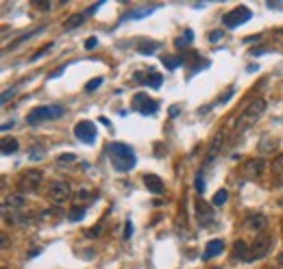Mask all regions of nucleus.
I'll use <instances>...</instances> for the list:
<instances>
[{"label":"nucleus","mask_w":283,"mask_h":269,"mask_svg":"<svg viewBox=\"0 0 283 269\" xmlns=\"http://www.w3.org/2000/svg\"><path fill=\"white\" fill-rule=\"evenodd\" d=\"M157 11V7H140V9H133V11H129L122 18V22H126V20H142V18H148L150 13Z\"/></svg>","instance_id":"nucleus-16"},{"label":"nucleus","mask_w":283,"mask_h":269,"mask_svg":"<svg viewBox=\"0 0 283 269\" xmlns=\"http://www.w3.org/2000/svg\"><path fill=\"white\" fill-rule=\"evenodd\" d=\"M161 83H164V76L157 74V72H150L148 76H146V85H148V87L159 89V87H161Z\"/></svg>","instance_id":"nucleus-24"},{"label":"nucleus","mask_w":283,"mask_h":269,"mask_svg":"<svg viewBox=\"0 0 283 269\" xmlns=\"http://www.w3.org/2000/svg\"><path fill=\"white\" fill-rule=\"evenodd\" d=\"M144 185H146V189H148L150 194H155V196L164 194V180H161L157 174H146L144 176Z\"/></svg>","instance_id":"nucleus-12"},{"label":"nucleus","mask_w":283,"mask_h":269,"mask_svg":"<svg viewBox=\"0 0 283 269\" xmlns=\"http://www.w3.org/2000/svg\"><path fill=\"white\" fill-rule=\"evenodd\" d=\"M9 206H11L13 211L22 209V206H24V196H22V194H16V196H11V197H9V200L4 202V204H2V211H4V209H9Z\"/></svg>","instance_id":"nucleus-21"},{"label":"nucleus","mask_w":283,"mask_h":269,"mask_svg":"<svg viewBox=\"0 0 283 269\" xmlns=\"http://www.w3.org/2000/svg\"><path fill=\"white\" fill-rule=\"evenodd\" d=\"M277 148H279V139H275V137H264L259 141V146H257L259 154H272Z\"/></svg>","instance_id":"nucleus-15"},{"label":"nucleus","mask_w":283,"mask_h":269,"mask_svg":"<svg viewBox=\"0 0 283 269\" xmlns=\"http://www.w3.org/2000/svg\"><path fill=\"white\" fill-rule=\"evenodd\" d=\"M2 269H7V267H2Z\"/></svg>","instance_id":"nucleus-42"},{"label":"nucleus","mask_w":283,"mask_h":269,"mask_svg":"<svg viewBox=\"0 0 283 269\" xmlns=\"http://www.w3.org/2000/svg\"><path fill=\"white\" fill-rule=\"evenodd\" d=\"M253 18V11L249 7H244V4H240V7H235L233 11H229L222 18V24H225L226 28H237L242 26V24H246L249 20Z\"/></svg>","instance_id":"nucleus-5"},{"label":"nucleus","mask_w":283,"mask_h":269,"mask_svg":"<svg viewBox=\"0 0 283 269\" xmlns=\"http://www.w3.org/2000/svg\"><path fill=\"white\" fill-rule=\"evenodd\" d=\"M272 170H275L277 174H283V154H279L275 161H272Z\"/></svg>","instance_id":"nucleus-30"},{"label":"nucleus","mask_w":283,"mask_h":269,"mask_svg":"<svg viewBox=\"0 0 283 269\" xmlns=\"http://www.w3.org/2000/svg\"><path fill=\"white\" fill-rule=\"evenodd\" d=\"M20 148V144H18V139H2V146H0V150H2V154L4 156H9V154H13Z\"/></svg>","instance_id":"nucleus-22"},{"label":"nucleus","mask_w":283,"mask_h":269,"mask_svg":"<svg viewBox=\"0 0 283 269\" xmlns=\"http://www.w3.org/2000/svg\"><path fill=\"white\" fill-rule=\"evenodd\" d=\"M270 243H272L270 237H259V239H255V243H249V258H246V263L264 258L268 254V250H270Z\"/></svg>","instance_id":"nucleus-8"},{"label":"nucleus","mask_w":283,"mask_h":269,"mask_svg":"<svg viewBox=\"0 0 283 269\" xmlns=\"http://www.w3.org/2000/svg\"><path fill=\"white\" fill-rule=\"evenodd\" d=\"M222 35H225L222 30H211V33H209V42H218V39H222Z\"/></svg>","instance_id":"nucleus-33"},{"label":"nucleus","mask_w":283,"mask_h":269,"mask_svg":"<svg viewBox=\"0 0 283 269\" xmlns=\"http://www.w3.org/2000/svg\"><path fill=\"white\" fill-rule=\"evenodd\" d=\"M13 96H16V89H7V91H4V94H2V104H7V100L9 98H13Z\"/></svg>","instance_id":"nucleus-34"},{"label":"nucleus","mask_w":283,"mask_h":269,"mask_svg":"<svg viewBox=\"0 0 283 269\" xmlns=\"http://www.w3.org/2000/svg\"><path fill=\"white\" fill-rule=\"evenodd\" d=\"M266 100H255V102H251L249 106L244 109V113L237 118L235 122V133H244V130H249L251 126H255V122L264 115L266 111Z\"/></svg>","instance_id":"nucleus-2"},{"label":"nucleus","mask_w":283,"mask_h":269,"mask_svg":"<svg viewBox=\"0 0 283 269\" xmlns=\"http://www.w3.org/2000/svg\"><path fill=\"white\" fill-rule=\"evenodd\" d=\"M44 182V174L39 170H27V171H22V176H20V180H18V189H20V194H31V191H35L39 185Z\"/></svg>","instance_id":"nucleus-4"},{"label":"nucleus","mask_w":283,"mask_h":269,"mask_svg":"<svg viewBox=\"0 0 283 269\" xmlns=\"http://www.w3.org/2000/svg\"><path fill=\"white\" fill-rule=\"evenodd\" d=\"M74 135H77V139L83 141V144H94V139H96V126H94V122H87V120L79 122V124L74 126Z\"/></svg>","instance_id":"nucleus-9"},{"label":"nucleus","mask_w":283,"mask_h":269,"mask_svg":"<svg viewBox=\"0 0 283 269\" xmlns=\"http://www.w3.org/2000/svg\"><path fill=\"white\" fill-rule=\"evenodd\" d=\"M220 252H225V241H222V239H211L209 243H207V247H205L203 258H205V261H209V258L218 256Z\"/></svg>","instance_id":"nucleus-13"},{"label":"nucleus","mask_w":283,"mask_h":269,"mask_svg":"<svg viewBox=\"0 0 283 269\" xmlns=\"http://www.w3.org/2000/svg\"><path fill=\"white\" fill-rule=\"evenodd\" d=\"M131 235H133V224H131V220H126V224H124V239H129Z\"/></svg>","instance_id":"nucleus-32"},{"label":"nucleus","mask_w":283,"mask_h":269,"mask_svg":"<svg viewBox=\"0 0 283 269\" xmlns=\"http://www.w3.org/2000/svg\"><path fill=\"white\" fill-rule=\"evenodd\" d=\"M194 185H196V191H198L200 196L205 194V180H203V171H198L196 174V180H194Z\"/></svg>","instance_id":"nucleus-29"},{"label":"nucleus","mask_w":283,"mask_h":269,"mask_svg":"<svg viewBox=\"0 0 283 269\" xmlns=\"http://www.w3.org/2000/svg\"><path fill=\"white\" fill-rule=\"evenodd\" d=\"M244 226L249 228V230H257V232H264L268 228V220L261 213H249L244 220Z\"/></svg>","instance_id":"nucleus-11"},{"label":"nucleus","mask_w":283,"mask_h":269,"mask_svg":"<svg viewBox=\"0 0 283 269\" xmlns=\"http://www.w3.org/2000/svg\"><path fill=\"white\" fill-rule=\"evenodd\" d=\"M198 220L205 228H209V224H214V211L209 209V204L198 202Z\"/></svg>","instance_id":"nucleus-14"},{"label":"nucleus","mask_w":283,"mask_h":269,"mask_svg":"<svg viewBox=\"0 0 283 269\" xmlns=\"http://www.w3.org/2000/svg\"><path fill=\"white\" fill-rule=\"evenodd\" d=\"M226 200H229V194H226V189H220L218 194L214 196V200H211V204H214V206H222Z\"/></svg>","instance_id":"nucleus-27"},{"label":"nucleus","mask_w":283,"mask_h":269,"mask_svg":"<svg viewBox=\"0 0 283 269\" xmlns=\"http://www.w3.org/2000/svg\"><path fill=\"white\" fill-rule=\"evenodd\" d=\"M279 265L283 267V252H281V254H279Z\"/></svg>","instance_id":"nucleus-41"},{"label":"nucleus","mask_w":283,"mask_h":269,"mask_svg":"<svg viewBox=\"0 0 283 269\" xmlns=\"http://www.w3.org/2000/svg\"><path fill=\"white\" fill-rule=\"evenodd\" d=\"M222 144H225V133H220V135L214 137V141H211V148H209V152H207V163H211V161L216 159V152L222 148Z\"/></svg>","instance_id":"nucleus-19"},{"label":"nucleus","mask_w":283,"mask_h":269,"mask_svg":"<svg viewBox=\"0 0 283 269\" xmlns=\"http://www.w3.org/2000/svg\"><path fill=\"white\" fill-rule=\"evenodd\" d=\"M133 109L140 111L142 115H155L159 111V102L157 100H150L144 91H140V94L133 96Z\"/></svg>","instance_id":"nucleus-7"},{"label":"nucleus","mask_w":283,"mask_h":269,"mask_svg":"<svg viewBox=\"0 0 283 269\" xmlns=\"http://www.w3.org/2000/svg\"><path fill=\"white\" fill-rule=\"evenodd\" d=\"M74 161H77V154H72V152L59 156V163H74Z\"/></svg>","instance_id":"nucleus-31"},{"label":"nucleus","mask_w":283,"mask_h":269,"mask_svg":"<svg viewBox=\"0 0 283 269\" xmlns=\"http://www.w3.org/2000/svg\"><path fill=\"white\" fill-rule=\"evenodd\" d=\"M85 18H87V13H74V15H70V20L63 24V28H65V30L77 28V26H81V24L85 22Z\"/></svg>","instance_id":"nucleus-20"},{"label":"nucleus","mask_w":283,"mask_h":269,"mask_svg":"<svg viewBox=\"0 0 283 269\" xmlns=\"http://www.w3.org/2000/svg\"><path fill=\"white\" fill-rule=\"evenodd\" d=\"M109 159H111V165H113L115 171H131L138 163V154L131 146L126 144H120V141H113L109 146Z\"/></svg>","instance_id":"nucleus-1"},{"label":"nucleus","mask_w":283,"mask_h":269,"mask_svg":"<svg viewBox=\"0 0 283 269\" xmlns=\"http://www.w3.org/2000/svg\"><path fill=\"white\" fill-rule=\"evenodd\" d=\"M266 170V161L261 159V156H257V159H249L242 167V171H244L246 176H251V178H259L261 174H264Z\"/></svg>","instance_id":"nucleus-10"},{"label":"nucleus","mask_w":283,"mask_h":269,"mask_svg":"<svg viewBox=\"0 0 283 269\" xmlns=\"http://www.w3.org/2000/svg\"><path fill=\"white\" fill-rule=\"evenodd\" d=\"M135 48H138L140 54H153L155 50H159V42H150V39H140V42L135 44Z\"/></svg>","instance_id":"nucleus-18"},{"label":"nucleus","mask_w":283,"mask_h":269,"mask_svg":"<svg viewBox=\"0 0 283 269\" xmlns=\"http://www.w3.org/2000/svg\"><path fill=\"white\" fill-rule=\"evenodd\" d=\"M72 191H70V185L65 180H53L48 185V197L55 202V204H63V202L70 200Z\"/></svg>","instance_id":"nucleus-6"},{"label":"nucleus","mask_w":283,"mask_h":269,"mask_svg":"<svg viewBox=\"0 0 283 269\" xmlns=\"http://www.w3.org/2000/svg\"><path fill=\"white\" fill-rule=\"evenodd\" d=\"M77 197H79V200H89V197H92V194H87V191H79V194H77Z\"/></svg>","instance_id":"nucleus-38"},{"label":"nucleus","mask_w":283,"mask_h":269,"mask_svg":"<svg viewBox=\"0 0 283 269\" xmlns=\"http://www.w3.org/2000/svg\"><path fill=\"white\" fill-rule=\"evenodd\" d=\"M9 245V239H7V235H2V247H7Z\"/></svg>","instance_id":"nucleus-40"},{"label":"nucleus","mask_w":283,"mask_h":269,"mask_svg":"<svg viewBox=\"0 0 283 269\" xmlns=\"http://www.w3.org/2000/svg\"><path fill=\"white\" fill-rule=\"evenodd\" d=\"M192 42H194V33H192V30H190V28H188V30H185V33H183V35H181V37H176V39H174L176 48H183V46H185V48H188V46H190Z\"/></svg>","instance_id":"nucleus-23"},{"label":"nucleus","mask_w":283,"mask_h":269,"mask_svg":"<svg viewBox=\"0 0 283 269\" xmlns=\"http://www.w3.org/2000/svg\"><path fill=\"white\" fill-rule=\"evenodd\" d=\"M63 113H65V109L61 104H50V106H37V109H33L31 113L27 115V122L31 126H37V124H42V122H46V120H59V118H63Z\"/></svg>","instance_id":"nucleus-3"},{"label":"nucleus","mask_w":283,"mask_h":269,"mask_svg":"<svg viewBox=\"0 0 283 269\" xmlns=\"http://www.w3.org/2000/svg\"><path fill=\"white\" fill-rule=\"evenodd\" d=\"M50 48H53V44H48V46H46V48H42V50H39V52H37V54H35V57H33V61H37L39 57H44V54H46V52H48V50H50Z\"/></svg>","instance_id":"nucleus-35"},{"label":"nucleus","mask_w":283,"mask_h":269,"mask_svg":"<svg viewBox=\"0 0 283 269\" xmlns=\"http://www.w3.org/2000/svg\"><path fill=\"white\" fill-rule=\"evenodd\" d=\"M181 63H183V57H164V65L168 70H176Z\"/></svg>","instance_id":"nucleus-26"},{"label":"nucleus","mask_w":283,"mask_h":269,"mask_svg":"<svg viewBox=\"0 0 283 269\" xmlns=\"http://www.w3.org/2000/svg\"><path fill=\"white\" fill-rule=\"evenodd\" d=\"M100 85H103V78H92V80H87V85H85V91H87V94H92V91H96L100 87Z\"/></svg>","instance_id":"nucleus-28"},{"label":"nucleus","mask_w":283,"mask_h":269,"mask_svg":"<svg viewBox=\"0 0 283 269\" xmlns=\"http://www.w3.org/2000/svg\"><path fill=\"white\" fill-rule=\"evenodd\" d=\"M100 232H103V226H96V228H92V230H87V237H96V235H100Z\"/></svg>","instance_id":"nucleus-36"},{"label":"nucleus","mask_w":283,"mask_h":269,"mask_svg":"<svg viewBox=\"0 0 283 269\" xmlns=\"http://www.w3.org/2000/svg\"><path fill=\"white\" fill-rule=\"evenodd\" d=\"M35 7H39V9H48V7H50V2H39V0H37V2H35Z\"/></svg>","instance_id":"nucleus-39"},{"label":"nucleus","mask_w":283,"mask_h":269,"mask_svg":"<svg viewBox=\"0 0 283 269\" xmlns=\"http://www.w3.org/2000/svg\"><path fill=\"white\" fill-rule=\"evenodd\" d=\"M96 44H98V39L92 37V39H87V42H85V48H87V50H92V48H96Z\"/></svg>","instance_id":"nucleus-37"},{"label":"nucleus","mask_w":283,"mask_h":269,"mask_svg":"<svg viewBox=\"0 0 283 269\" xmlns=\"http://www.w3.org/2000/svg\"><path fill=\"white\" fill-rule=\"evenodd\" d=\"M85 217V206H72L68 213V220L70 221H81Z\"/></svg>","instance_id":"nucleus-25"},{"label":"nucleus","mask_w":283,"mask_h":269,"mask_svg":"<svg viewBox=\"0 0 283 269\" xmlns=\"http://www.w3.org/2000/svg\"><path fill=\"white\" fill-rule=\"evenodd\" d=\"M246 258H249V243H246V241H235V245H233V261L246 263Z\"/></svg>","instance_id":"nucleus-17"}]
</instances>
